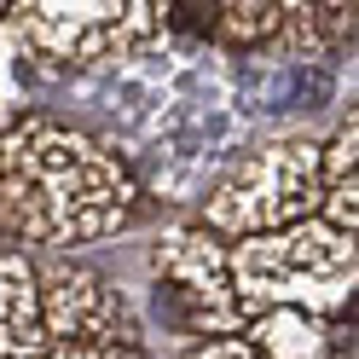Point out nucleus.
I'll return each mask as SVG.
<instances>
[{"mask_svg":"<svg viewBox=\"0 0 359 359\" xmlns=\"http://www.w3.org/2000/svg\"><path fill=\"white\" fill-rule=\"evenodd\" d=\"M140 180L116 145L76 122L24 110L0 133V243L70 255L133 226Z\"/></svg>","mask_w":359,"mask_h":359,"instance_id":"f257e3e1","label":"nucleus"},{"mask_svg":"<svg viewBox=\"0 0 359 359\" xmlns=\"http://www.w3.org/2000/svg\"><path fill=\"white\" fill-rule=\"evenodd\" d=\"M226 273L243 319L261 313H313V319H342L359 284V255L353 238L330 232L325 220H302V226L266 232L226 243Z\"/></svg>","mask_w":359,"mask_h":359,"instance_id":"f03ea898","label":"nucleus"},{"mask_svg":"<svg viewBox=\"0 0 359 359\" xmlns=\"http://www.w3.org/2000/svg\"><path fill=\"white\" fill-rule=\"evenodd\" d=\"M302 220H319V140L296 133V140H266L243 151L209 186L197 226L220 243H243L302 226Z\"/></svg>","mask_w":359,"mask_h":359,"instance_id":"7ed1b4c3","label":"nucleus"},{"mask_svg":"<svg viewBox=\"0 0 359 359\" xmlns=\"http://www.w3.org/2000/svg\"><path fill=\"white\" fill-rule=\"evenodd\" d=\"M0 29L53 70H116L163 41L156 0H12Z\"/></svg>","mask_w":359,"mask_h":359,"instance_id":"20e7f679","label":"nucleus"},{"mask_svg":"<svg viewBox=\"0 0 359 359\" xmlns=\"http://www.w3.org/2000/svg\"><path fill=\"white\" fill-rule=\"evenodd\" d=\"M151 302L156 319L186 330V336H243L250 319L232 296V273H226V243L203 232L197 220H168L151 243Z\"/></svg>","mask_w":359,"mask_h":359,"instance_id":"39448f33","label":"nucleus"},{"mask_svg":"<svg viewBox=\"0 0 359 359\" xmlns=\"http://www.w3.org/2000/svg\"><path fill=\"white\" fill-rule=\"evenodd\" d=\"M35 296H41V330H47V348H58V342L151 348L140 307H133L128 290L110 273H99L93 261L41 255L35 261Z\"/></svg>","mask_w":359,"mask_h":359,"instance_id":"423d86ee","label":"nucleus"},{"mask_svg":"<svg viewBox=\"0 0 359 359\" xmlns=\"http://www.w3.org/2000/svg\"><path fill=\"white\" fill-rule=\"evenodd\" d=\"M243 336L261 359H353V325L313 313H261Z\"/></svg>","mask_w":359,"mask_h":359,"instance_id":"0eeeda50","label":"nucleus"},{"mask_svg":"<svg viewBox=\"0 0 359 359\" xmlns=\"http://www.w3.org/2000/svg\"><path fill=\"white\" fill-rule=\"evenodd\" d=\"M41 296H35V255L0 243V359H41Z\"/></svg>","mask_w":359,"mask_h":359,"instance_id":"6e6552de","label":"nucleus"},{"mask_svg":"<svg viewBox=\"0 0 359 359\" xmlns=\"http://www.w3.org/2000/svg\"><path fill=\"white\" fill-rule=\"evenodd\" d=\"M319 220L342 238L359 232V122H353V110L319 145Z\"/></svg>","mask_w":359,"mask_h":359,"instance_id":"1a4fd4ad","label":"nucleus"},{"mask_svg":"<svg viewBox=\"0 0 359 359\" xmlns=\"http://www.w3.org/2000/svg\"><path fill=\"white\" fill-rule=\"evenodd\" d=\"M284 24V0H220L215 53H261Z\"/></svg>","mask_w":359,"mask_h":359,"instance_id":"9d476101","label":"nucleus"},{"mask_svg":"<svg viewBox=\"0 0 359 359\" xmlns=\"http://www.w3.org/2000/svg\"><path fill=\"white\" fill-rule=\"evenodd\" d=\"M41 359H156L151 348H122V342H58Z\"/></svg>","mask_w":359,"mask_h":359,"instance_id":"9b49d317","label":"nucleus"},{"mask_svg":"<svg viewBox=\"0 0 359 359\" xmlns=\"http://www.w3.org/2000/svg\"><path fill=\"white\" fill-rule=\"evenodd\" d=\"M186 359H261L250 336H215V342H197Z\"/></svg>","mask_w":359,"mask_h":359,"instance_id":"f8f14e48","label":"nucleus"},{"mask_svg":"<svg viewBox=\"0 0 359 359\" xmlns=\"http://www.w3.org/2000/svg\"><path fill=\"white\" fill-rule=\"evenodd\" d=\"M6 122H12V104H6V93H0V133H6Z\"/></svg>","mask_w":359,"mask_h":359,"instance_id":"ddd939ff","label":"nucleus"},{"mask_svg":"<svg viewBox=\"0 0 359 359\" xmlns=\"http://www.w3.org/2000/svg\"><path fill=\"white\" fill-rule=\"evenodd\" d=\"M6 6H12V0H0V24H6Z\"/></svg>","mask_w":359,"mask_h":359,"instance_id":"4468645a","label":"nucleus"}]
</instances>
